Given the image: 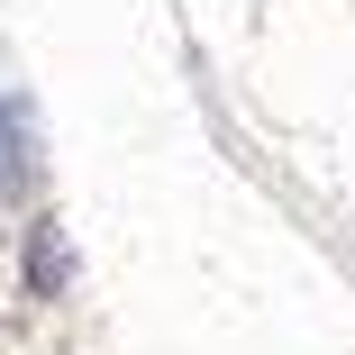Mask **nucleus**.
<instances>
[{
  "label": "nucleus",
  "mask_w": 355,
  "mask_h": 355,
  "mask_svg": "<svg viewBox=\"0 0 355 355\" xmlns=\"http://www.w3.org/2000/svg\"><path fill=\"white\" fill-rule=\"evenodd\" d=\"M28 191H37V119L19 92H0V200L19 209Z\"/></svg>",
  "instance_id": "nucleus-1"
},
{
  "label": "nucleus",
  "mask_w": 355,
  "mask_h": 355,
  "mask_svg": "<svg viewBox=\"0 0 355 355\" xmlns=\"http://www.w3.org/2000/svg\"><path fill=\"white\" fill-rule=\"evenodd\" d=\"M73 282V255H64V228L55 219H28V301H55Z\"/></svg>",
  "instance_id": "nucleus-2"
}]
</instances>
